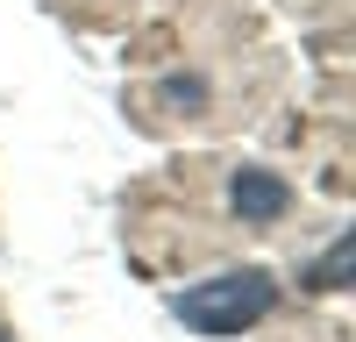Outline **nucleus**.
<instances>
[{
	"instance_id": "nucleus-1",
	"label": "nucleus",
	"mask_w": 356,
	"mask_h": 342,
	"mask_svg": "<svg viewBox=\"0 0 356 342\" xmlns=\"http://www.w3.org/2000/svg\"><path fill=\"white\" fill-rule=\"evenodd\" d=\"M171 314L186 321L193 335H243L271 314V271H228V278H207L186 285L171 300Z\"/></svg>"
},
{
	"instance_id": "nucleus-2",
	"label": "nucleus",
	"mask_w": 356,
	"mask_h": 342,
	"mask_svg": "<svg viewBox=\"0 0 356 342\" xmlns=\"http://www.w3.org/2000/svg\"><path fill=\"white\" fill-rule=\"evenodd\" d=\"M278 214H285V186H278V171L243 164V171H235V221H243V228H264V221H278Z\"/></svg>"
},
{
	"instance_id": "nucleus-3",
	"label": "nucleus",
	"mask_w": 356,
	"mask_h": 342,
	"mask_svg": "<svg viewBox=\"0 0 356 342\" xmlns=\"http://www.w3.org/2000/svg\"><path fill=\"white\" fill-rule=\"evenodd\" d=\"M342 271H349V236H335V256H321V264L307 271V285H314V293H328V285H342Z\"/></svg>"
},
{
	"instance_id": "nucleus-4",
	"label": "nucleus",
	"mask_w": 356,
	"mask_h": 342,
	"mask_svg": "<svg viewBox=\"0 0 356 342\" xmlns=\"http://www.w3.org/2000/svg\"><path fill=\"white\" fill-rule=\"evenodd\" d=\"M0 342H8V335H0Z\"/></svg>"
}]
</instances>
